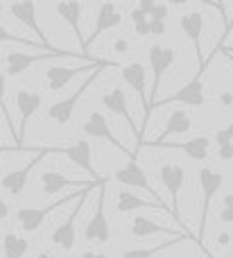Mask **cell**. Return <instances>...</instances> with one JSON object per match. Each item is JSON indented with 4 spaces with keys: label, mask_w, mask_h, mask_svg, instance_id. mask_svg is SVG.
<instances>
[{
    "label": "cell",
    "mask_w": 233,
    "mask_h": 258,
    "mask_svg": "<svg viewBox=\"0 0 233 258\" xmlns=\"http://www.w3.org/2000/svg\"><path fill=\"white\" fill-rule=\"evenodd\" d=\"M197 181H199V188H202V206H199V231H197V238H195V240H197L199 245H204L211 202H213V197L217 195V190L222 188V183H224V177H222V172H217V170L202 168L197 172Z\"/></svg>",
    "instance_id": "6da1fadb"
},
{
    "label": "cell",
    "mask_w": 233,
    "mask_h": 258,
    "mask_svg": "<svg viewBox=\"0 0 233 258\" xmlns=\"http://www.w3.org/2000/svg\"><path fill=\"white\" fill-rule=\"evenodd\" d=\"M175 59H177V52H175L172 48H163V45H159V43H154L152 48H149V66H152V77H154V82H152V91H149V107H152V104L157 102L159 86H161V77L172 68ZM147 122H149V111H147V116L143 118L140 136H143V132L147 129V127H145Z\"/></svg>",
    "instance_id": "7a4b0ae2"
},
{
    "label": "cell",
    "mask_w": 233,
    "mask_h": 258,
    "mask_svg": "<svg viewBox=\"0 0 233 258\" xmlns=\"http://www.w3.org/2000/svg\"><path fill=\"white\" fill-rule=\"evenodd\" d=\"M109 66H113V63H107V66L93 71V73H91V77H86V80L77 86V91L72 95H68V98H63V100H59V102L50 104V107H48V118H50V120L57 122V125H68V122H70V118H72V113H75V109H77V104H80L82 95H84L86 91L93 86V82L100 77V73H102L104 68H109Z\"/></svg>",
    "instance_id": "3957f363"
},
{
    "label": "cell",
    "mask_w": 233,
    "mask_h": 258,
    "mask_svg": "<svg viewBox=\"0 0 233 258\" xmlns=\"http://www.w3.org/2000/svg\"><path fill=\"white\" fill-rule=\"evenodd\" d=\"M204 73L197 71V75L184 84L177 93H172L170 98H163V100H157V102L149 107V116H152L154 109H163V107H170V104H188V107H204L206 98H204V80H202Z\"/></svg>",
    "instance_id": "277c9868"
},
{
    "label": "cell",
    "mask_w": 233,
    "mask_h": 258,
    "mask_svg": "<svg viewBox=\"0 0 233 258\" xmlns=\"http://www.w3.org/2000/svg\"><path fill=\"white\" fill-rule=\"evenodd\" d=\"M109 61H104V59H93V61L89 63H82V66H52L45 71V82H48V89L52 91V93H59V91L63 89V86L68 84V82H72L80 73H93L98 71V68L107 66Z\"/></svg>",
    "instance_id": "5b68a950"
},
{
    "label": "cell",
    "mask_w": 233,
    "mask_h": 258,
    "mask_svg": "<svg viewBox=\"0 0 233 258\" xmlns=\"http://www.w3.org/2000/svg\"><path fill=\"white\" fill-rule=\"evenodd\" d=\"M86 190V188H84ZM84 190H80V192H72V195H63L61 200H57V202H52V204H48V206H43V209H21L16 213V220H18V224H21V229L25 233H32V231H36V229L41 227V224L45 222V218H48L50 213H54V211L59 209V206H66V204H70L72 200H80L82 197V192Z\"/></svg>",
    "instance_id": "8992f818"
},
{
    "label": "cell",
    "mask_w": 233,
    "mask_h": 258,
    "mask_svg": "<svg viewBox=\"0 0 233 258\" xmlns=\"http://www.w3.org/2000/svg\"><path fill=\"white\" fill-rule=\"evenodd\" d=\"M104 204H107V183L100 186V195H98V206H95L93 218L89 220V224L84 227V238L89 242H104L111 240V229H109V220L104 213Z\"/></svg>",
    "instance_id": "52a82bcc"
},
{
    "label": "cell",
    "mask_w": 233,
    "mask_h": 258,
    "mask_svg": "<svg viewBox=\"0 0 233 258\" xmlns=\"http://www.w3.org/2000/svg\"><path fill=\"white\" fill-rule=\"evenodd\" d=\"M102 104L109 109V111L113 113V116L122 118V120L127 122V129H129V132L136 136V152H134V156H136L140 150H143V136H140V129L136 127L134 118H131V113H129V107H127V95H125V91H122L120 86H118V89H113L111 93H107V95L102 98Z\"/></svg>",
    "instance_id": "ba28073f"
},
{
    "label": "cell",
    "mask_w": 233,
    "mask_h": 258,
    "mask_svg": "<svg viewBox=\"0 0 233 258\" xmlns=\"http://www.w3.org/2000/svg\"><path fill=\"white\" fill-rule=\"evenodd\" d=\"M159 177H161V183L168 188L170 192V204H172V218L177 222H181V211H179V190L184 188L186 181V170L181 165L175 163H163L161 170H159Z\"/></svg>",
    "instance_id": "9c48e42d"
},
{
    "label": "cell",
    "mask_w": 233,
    "mask_h": 258,
    "mask_svg": "<svg viewBox=\"0 0 233 258\" xmlns=\"http://www.w3.org/2000/svg\"><path fill=\"white\" fill-rule=\"evenodd\" d=\"M82 132H84L86 136H91V138H102V141H109L118 152H122V154L129 156V161H136V156L131 154V152L127 150V147L122 145L120 141H118L116 134L111 132V125H109V120L104 118L102 111H93V113H91V116L86 118V122H84V127H82Z\"/></svg>",
    "instance_id": "30bf717a"
},
{
    "label": "cell",
    "mask_w": 233,
    "mask_h": 258,
    "mask_svg": "<svg viewBox=\"0 0 233 258\" xmlns=\"http://www.w3.org/2000/svg\"><path fill=\"white\" fill-rule=\"evenodd\" d=\"M113 179H116L118 183H122V186H127V188H140V190H145L152 200H157L159 204H166V202L161 200V195L149 186L147 174H145V170L138 165V161H129L125 168L116 170V172H113Z\"/></svg>",
    "instance_id": "8fae6325"
},
{
    "label": "cell",
    "mask_w": 233,
    "mask_h": 258,
    "mask_svg": "<svg viewBox=\"0 0 233 258\" xmlns=\"http://www.w3.org/2000/svg\"><path fill=\"white\" fill-rule=\"evenodd\" d=\"M54 152H59V154H66L68 159H70L72 163L77 165V168H82L84 172H89L91 177H93V181H104V179L100 177L98 172H95L93 163H91V143L86 141V138L70 143V145H66V147H50V154H54Z\"/></svg>",
    "instance_id": "7c38bea8"
},
{
    "label": "cell",
    "mask_w": 233,
    "mask_h": 258,
    "mask_svg": "<svg viewBox=\"0 0 233 258\" xmlns=\"http://www.w3.org/2000/svg\"><path fill=\"white\" fill-rule=\"evenodd\" d=\"M45 154H50V147H41L39 154H36L32 161H27V165H23V168H18V170H12V172H7L3 179H0V186H3L7 192H12L14 197H18L23 190H25L27 179H30V172L36 168V165L41 163V159H43Z\"/></svg>",
    "instance_id": "4fadbf2b"
},
{
    "label": "cell",
    "mask_w": 233,
    "mask_h": 258,
    "mask_svg": "<svg viewBox=\"0 0 233 258\" xmlns=\"http://www.w3.org/2000/svg\"><path fill=\"white\" fill-rule=\"evenodd\" d=\"M179 25L184 30V34L188 36V41L193 43L195 54H197V63H199V73L206 71V61H204V52H202V32H204V16L199 12H188L179 18Z\"/></svg>",
    "instance_id": "5bb4252c"
},
{
    "label": "cell",
    "mask_w": 233,
    "mask_h": 258,
    "mask_svg": "<svg viewBox=\"0 0 233 258\" xmlns=\"http://www.w3.org/2000/svg\"><path fill=\"white\" fill-rule=\"evenodd\" d=\"M91 190H93V188H86L84 195H82L80 202H77V206L72 209V213L66 218V222H61L52 231V236H50L52 245L61 247V249H66V251H70L72 247H75V222H77V215H80V211H82V204H84V200L91 195Z\"/></svg>",
    "instance_id": "9a60e30c"
},
{
    "label": "cell",
    "mask_w": 233,
    "mask_h": 258,
    "mask_svg": "<svg viewBox=\"0 0 233 258\" xmlns=\"http://www.w3.org/2000/svg\"><path fill=\"white\" fill-rule=\"evenodd\" d=\"M120 23H122V16L118 14L116 5H113V3L100 5L98 16H95V27H93V32H91V36L86 39V45H84V57H89L91 43H95V41H98L100 36L104 34V32H109V30H113V27H118Z\"/></svg>",
    "instance_id": "2e32d148"
},
{
    "label": "cell",
    "mask_w": 233,
    "mask_h": 258,
    "mask_svg": "<svg viewBox=\"0 0 233 258\" xmlns=\"http://www.w3.org/2000/svg\"><path fill=\"white\" fill-rule=\"evenodd\" d=\"M41 100H43V98H41V93H34V91H25V89H21V91L16 93V109H18V113H21L16 147H23V138H25L27 122H30V118L41 109Z\"/></svg>",
    "instance_id": "e0dca14e"
},
{
    "label": "cell",
    "mask_w": 233,
    "mask_h": 258,
    "mask_svg": "<svg viewBox=\"0 0 233 258\" xmlns=\"http://www.w3.org/2000/svg\"><path fill=\"white\" fill-rule=\"evenodd\" d=\"M57 57H82V54H75V52H63V54H52V52H45V54L7 52V57H5V73L12 75V77H16V75H21V73H25L32 63L45 61V59H57Z\"/></svg>",
    "instance_id": "ac0fdd59"
},
{
    "label": "cell",
    "mask_w": 233,
    "mask_h": 258,
    "mask_svg": "<svg viewBox=\"0 0 233 258\" xmlns=\"http://www.w3.org/2000/svg\"><path fill=\"white\" fill-rule=\"evenodd\" d=\"M109 179H104V181H72V179L63 177L61 172H54V170H48V172L41 174V183H43V192L45 195H57V192H61L63 188H95V186H102V183H107Z\"/></svg>",
    "instance_id": "d6986e66"
},
{
    "label": "cell",
    "mask_w": 233,
    "mask_h": 258,
    "mask_svg": "<svg viewBox=\"0 0 233 258\" xmlns=\"http://www.w3.org/2000/svg\"><path fill=\"white\" fill-rule=\"evenodd\" d=\"M120 77L122 82H127V86H131V89L136 91V95H138L140 104H143V118L147 116L149 111V98L145 95V66L138 61L129 63V66H122L120 68Z\"/></svg>",
    "instance_id": "ffe728a7"
},
{
    "label": "cell",
    "mask_w": 233,
    "mask_h": 258,
    "mask_svg": "<svg viewBox=\"0 0 233 258\" xmlns=\"http://www.w3.org/2000/svg\"><path fill=\"white\" fill-rule=\"evenodd\" d=\"M9 12H12V16L16 18L18 23H23L27 30L34 32L43 45H52L48 41V36H45V32L41 30L39 21H36V5L34 3H12V5H9Z\"/></svg>",
    "instance_id": "44dd1931"
},
{
    "label": "cell",
    "mask_w": 233,
    "mask_h": 258,
    "mask_svg": "<svg viewBox=\"0 0 233 258\" xmlns=\"http://www.w3.org/2000/svg\"><path fill=\"white\" fill-rule=\"evenodd\" d=\"M190 127H193V120H190L188 113H186L184 109H175V111L170 113V118H168L166 129H163V132L159 134L157 141L145 143V147H159V145H163V143H166V138L177 136V134H186V132H190Z\"/></svg>",
    "instance_id": "7402d4cb"
},
{
    "label": "cell",
    "mask_w": 233,
    "mask_h": 258,
    "mask_svg": "<svg viewBox=\"0 0 233 258\" xmlns=\"http://www.w3.org/2000/svg\"><path fill=\"white\" fill-rule=\"evenodd\" d=\"M131 233H134L136 238H149V236H157V233H163V236H170L172 240H175V238L190 236L188 231H179V229H170V227L152 222V220L145 218V215L134 218V222H131Z\"/></svg>",
    "instance_id": "603a6c76"
},
{
    "label": "cell",
    "mask_w": 233,
    "mask_h": 258,
    "mask_svg": "<svg viewBox=\"0 0 233 258\" xmlns=\"http://www.w3.org/2000/svg\"><path fill=\"white\" fill-rule=\"evenodd\" d=\"M57 14L63 18L68 27L72 30V34L77 36L80 41V48H82V57H84V45H86V39L82 34V27H80V16H82V5L77 0H68V3H59L57 5Z\"/></svg>",
    "instance_id": "cb8c5ba5"
},
{
    "label": "cell",
    "mask_w": 233,
    "mask_h": 258,
    "mask_svg": "<svg viewBox=\"0 0 233 258\" xmlns=\"http://www.w3.org/2000/svg\"><path fill=\"white\" fill-rule=\"evenodd\" d=\"M159 147H168V150H181L186 152V156L193 161H204L208 156V150H211V138L208 136H195L186 143H163Z\"/></svg>",
    "instance_id": "d4e9b609"
},
{
    "label": "cell",
    "mask_w": 233,
    "mask_h": 258,
    "mask_svg": "<svg viewBox=\"0 0 233 258\" xmlns=\"http://www.w3.org/2000/svg\"><path fill=\"white\" fill-rule=\"evenodd\" d=\"M138 209H154V211H163V213L170 211L166 204L149 202V200H140V197H136L134 192H129V190L118 192V211H120V213H131V211H138ZM170 215H172V211H170Z\"/></svg>",
    "instance_id": "484cf974"
},
{
    "label": "cell",
    "mask_w": 233,
    "mask_h": 258,
    "mask_svg": "<svg viewBox=\"0 0 233 258\" xmlns=\"http://www.w3.org/2000/svg\"><path fill=\"white\" fill-rule=\"evenodd\" d=\"M30 249V240L21 238L16 233H5L3 236V251L5 258H23Z\"/></svg>",
    "instance_id": "4316f807"
},
{
    "label": "cell",
    "mask_w": 233,
    "mask_h": 258,
    "mask_svg": "<svg viewBox=\"0 0 233 258\" xmlns=\"http://www.w3.org/2000/svg\"><path fill=\"white\" fill-rule=\"evenodd\" d=\"M0 43H21V45H27V48H39V50H43V52H54V54L66 52V50H59V48H54V45H43V43H39V41H30V39H25V36L12 34L5 25H0Z\"/></svg>",
    "instance_id": "83f0119b"
},
{
    "label": "cell",
    "mask_w": 233,
    "mask_h": 258,
    "mask_svg": "<svg viewBox=\"0 0 233 258\" xmlns=\"http://www.w3.org/2000/svg\"><path fill=\"white\" fill-rule=\"evenodd\" d=\"M188 238H190V236L175 238V240H168V242H163V245H157V247H147V249H127V251H122V258H154V256L159 254V251L170 249V247L179 245V242L188 240Z\"/></svg>",
    "instance_id": "f1b7e54d"
},
{
    "label": "cell",
    "mask_w": 233,
    "mask_h": 258,
    "mask_svg": "<svg viewBox=\"0 0 233 258\" xmlns=\"http://www.w3.org/2000/svg\"><path fill=\"white\" fill-rule=\"evenodd\" d=\"M5 91H7V77H5V73H0V113H3L5 120H7L9 132L14 134V141H18V129L14 127V120H12V116H9V111H7V104H5Z\"/></svg>",
    "instance_id": "f546056e"
},
{
    "label": "cell",
    "mask_w": 233,
    "mask_h": 258,
    "mask_svg": "<svg viewBox=\"0 0 233 258\" xmlns=\"http://www.w3.org/2000/svg\"><path fill=\"white\" fill-rule=\"evenodd\" d=\"M220 220L224 224H233V192H229V195L224 197V209H222V213H220Z\"/></svg>",
    "instance_id": "4dcf8cb0"
},
{
    "label": "cell",
    "mask_w": 233,
    "mask_h": 258,
    "mask_svg": "<svg viewBox=\"0 0 233 258\" xmlns=\"http://www.w3.org/2000/svg\"><path fill=\"white\" fill-rule=\"evenodd\" d=\"M215 143H217V147L233 145V141H231V136H229V132H226V129H217V132H215Z\"/></svg>",
    "instance_id": "1f68e13d"
},
{
    "label": "cell",
    "mask_w": 233,
    "mask_h": 258,
    "mask_svg": "<svg viewBox=\"0 0 233 258\" xmlns=\"http://www.w3.org/2000/svg\"><path fill=\"white\" fill-rule=\"evenodd\" d=\"M149 32H152V36H163L166 34V21H149Z\"/></svg>",
    "instance_id": "d6a6232c"
},
{
    "label": "cell",
    "mask_w": 233,
    "mask_h": 258,
    "mask_svg": "<svg viewBox=\"0 0 233 258\" xmlns=\"http://www.w3.org/2000/svg\"><path fill=\"white\" fill-rule=\"evenodd\" d=\"M166 16H168V5H157L149 21H166Z\"/></svg>",
    "instance_id": "836d02e7"
},
{
    "label": "cell",
    "mask_w": 233,
    "mask_h": 258,
    "mask_svg": "<svg viewBox=\"0 0 233 258\" xmlns=\"http://www.w3.org/2000/svg\"><path fill=\"white\" fill-rule=\"evenodd\" d=\"M134 30H136V34H138V36H152V32H149V18H147V21L136 23Z\"/></svg>",
    "instance_id": "e575fe53"
},
{
    "label": "cell",
    "mask_w": 233,
    "mask_h": 258,
    "mask_svg": "<svg viewBox=\"0 0 233 258\" xmlns=\"http://www.w3.org/2000/svg\"><path fill=\"white\" fill-rule=\"evenodd\" d=\"M217 156H220L222 161H231V159H233V145L217 147Z\"/></svg>",
    "instance_id": "d590c367"
},
{
    "label": "cell",
    "mask_w": 233,
    "mask_h": 258,
    "mask_svg": "<svg viewBox=\"0 0 233 258\" xmlns=\"http://www.w3.org/2000/svg\"><path fill=\"white\" fill-rule=\"evenodd\" d=\"M154 7H157V5H154V3H149V0H140V3H138V9H140V12H143L145 14V16H152V12H154Z\"/></svg>",
    "instance_id": "8d00e7d4"
},
{
    "label": "cell",
    "mask_w": 233,
    "mask_h": 258,
    "mask_svg": "<svg viewBox=\"0 0 233 258\" xmlns=\"http://www.w3.org/2000/svg\"><path fill=\"white\" fill-rule=\"evenodd\" d=\"M113 50H116L118 54L127 52V50H129V41H127V39H116V43H113Z\"/></svg>",
    "instance_id": "74e56055"
},
{
    "label": "cell",
    "mask_w": 233,
    "mask_h": 258,
    "mask_svg": "<svg viewBox=\"0 0 233 258\" xmlns=\"http://www.w3.org/2000/svg\"><path fill=\"white\" fill-rule=\"evenodd\" d=\"M129 18H131V23H134V25H136V23H140V21H147V16H145V14H143V12H140V9H138V7H136V9H134V12H131V14H129Z\"/></svg>",
    "instance_id": "f35d334b"
},
{
    "label": "cell",
    "mask_w": 233,
    "mask_h": 258,
    "mask_svg": "<svg viewBox=\"0 0 233 258\" xmlns=\"http://www.w3.org/2000/svg\"><path fill=\"white\" fill-rule=\"evenodd\" d=\"M5 218H9V204L5 200H0V222H3Z\"/></svg>",
    "instance_id": "ab89813d"
},
{
    "label": "cell",
    "mask_w": 233,
    "mask_h": 258,
    "mask_svg": "<svg viewBox=\"0 0 233 258\" xmlns=\"http://www.w3.org/2000/svg\"><path fill=\"white\" fill-rule=\"evenodd\" d=\"M82 258H107L104 254H100V251H84Z\"/></svg>",
    "instance_id": "60d3db41"
},
{
    "label": "cell",
    "mask_w": 233,
    "mask_h": 258,
    "mask_svg": "<svg viewBox=\"0 0 233 258\" xmlns=\"http://www.w3.org/2000/svg\"><path fill=\"white\" fill-rule=\"evenodd\" d=\"M229 233H220V245H229Z\"/></svg>",
    "instance_id": "b9f144b4"
},
{
    "label": "cell",
    "mask_w": 233,
    "mask_h": 258,
    "mask_svg": "<svg viewBox=\"0 0 233 258\" xmlns=\"http://www.w3.org/2000/svg\"><path fill=\"white\" fill-rule=\"evenodd\" d=\"M36 258H57V256L48 254V251H39V254H36Z\"/></svg>",
    "instance_id": "7bdbcfd3"
},
{
    "label": "cell",
    "mask_w": 233,
    "mask_h": 258,
    "mask_svg": "<svg viewBox=\"0 0 233 258\" xmlns=\"http://www.w3.org/2000/svg\"><path fill=\"white\" fill-rule=\"evenodd\" d=\"M222 102H224V104H231L233 98H231V95H222Z\"/></svg>",
    "instance_id": "ee69618b"
},
{
    "label": "cell",
    "mask_w": 233,
    "mask_h": 258,
    "mask_svg": "<svg viewBox=\"0 0 233 258\" xmlns=\"http://www.w3.org/2000/svg\"><path fill=\"white\" fill-rule=\"evenodd\" d=\"M226 132H229V136H231V141H233V122H231L229 127H226Z\"/></svg>",
    "instance_id": "f6af8a7d"
},
{
    "label": "cell",
    "mask_w": 233,
    "mask_h": 258,
    "mask_svg": "<svg viewBox=\"0 0 233 258\" xmlns=\"http://www.w3.org/2000/svg\"><path fill=\"white\" fill-rule=\"evenodd\" d=\"M222 52H226V54H233V48H222Z\"/></svg>",
    "instance_id": "bcb514c9"
},
{
    "label": "cell",
    "mask_w": 233,
    "mask_h": 258,
    "mask_svg": "<svg viewBox=\"0 0 233 258\" xmlns=\"http://www.w3.org/2000/svg\"><path fill=\"white\" fill-rule=\"evenodd\" d=\"M5 150H9V147H3V145H0V152H5Z\"/></svg>",
    "instance_id": "7dc6e473"
},
{
    "label": "cell",
    "mask_w": 233,
    "mask_h": 258,
    "mask_svg": "<svg viewBox=\"0 0 233 258\" xmlns=\"http://www.w3.org/2000/svg\"><path fill=\"white\" fill-rule=\"evenodd\" d=\"M224 54H226V52H224ZM226 57H229V59H231V61H233V54H226Z\"/></svg>",
    "instance_id": "c3c4849f"
},
{
    "label": "cell",
    "mask_w": 233,
    "mask_h": 258,
    "mask_svg": "<svg viewBox=\"0 0 233 258\" xmlns=\"http://www.w3.org/2000/svg\"><path fill=\"white\" fill-rule=\"evenodd\" d=\"M0 12H3V3H0Z\"/></svg>",
    "instance_id": "681fc988"
}]
</instances>
